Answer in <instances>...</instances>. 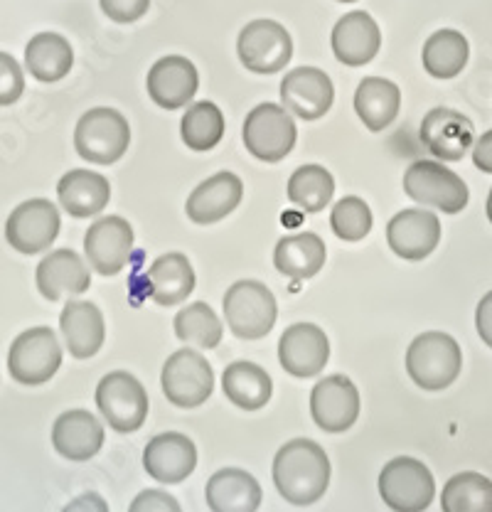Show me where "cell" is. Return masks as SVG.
<instances>
[{
    "label": "cell",
    "mask_w": 492,
    "mask_h": 512,
    "mask_svg": "<svg viewBox=\"0 0 492 512\" xmlns=\"http://www.w3.org/2000/svg\"><path fill=\"white\" fill-rule=\"evenodd\" d=\"M274 483L291 505H313L330 485L328 453L310 439L288 441L274 458Z\"/></svg>",
    "instance_id": "1"
},
{
    "label": "cell",
    "mask_w": 492,
    "mask_h": 512,
    "mask_svg": "<svg viewBox=\"0 0 492 512\" xmlns=\"http://www.w3.org/2000/svg\"><path fill=\"white\" fill-rule=\"evenodd\" d=\"M463 367L461 345L448 333L416 335L406 352V372L426 392H441L458 380Z\"/></svg>",
    "instance_id": "2"
},
{
    "label": "cell",
    "mask_w": 492,
    "mask_h": 512,
    "mask_svg": "<svg viewBox=\"0 0 492 512\" xmlns=\"http://www.w3.org/2000/svg\"><path fill=\"white\" fill-rule=\"evenodd\" d=\"M131 146V126L121 111L109 106L89 109L74 128V148L79 158L96 165H111L126 156Z\"/></svg>",
    "instance_id": "3"
},
{
    "label": "cell",
    "mask_w": 492,
    "mask_h": 512,
    "mask_svg": "<svg viewBox=\"0 0 492 512\" xmlns=\"http://www.w3.org/2000/svg\"><path fill=\"white\" fill-rule=\"evenodd\" d=\"M224 316L237 338L259 340L276 325V298L261 281H237L224 296Z\"/></svg>",
    "instance_id": "4"
},
{
    "label": "cell",
    "mask_w": 492,
    "mask_h": 512,
    "mask_svg": "<svg viewBox=\"0 0 492 512\" xmlns=\"http://www.w3.org/2000/svg\"><path fill=\"white\" fill-rule=\"evenodd\" d=\"M404 190L419 205L436 207L446 215H458L470 200L468 185L436 160H416L404 173Z\"/></svg>",
    "instance_id": "5"
},
{
    "label": "cell",
    "mask_w": 492,
    "mask_h": 512,
    "mask_svg": "<svg viewBox=\"0 0 492 512\" xmlns=\"http://www.w3.org/2000/svg\"><path fill=\"white\" fill-rule=\"evenodd\" d=\"M242 136L251 156L264 163H278L293 151L298 131L286 106L259 104L246 116Z\"/></svg>",
    "instance_id": "6"
},
{
    "label": "cell",
    "mask_w": 492,
    "mask_h": 512,
    "mask_svg": "<svg viewBox=\"0 0 492 512\" xmlns=\"http://www.w3.org/2000/svg\"><path fill=\"white\" fill-rule=\"evenodd\" d=\"M62 365V348L57 335L50 328H30L13 340L8 352L10 377L20 384L50 382Z\"/></svg>",
    "instance_id": "7"
},
{
    "label": "cell",
    "mask_w": 492,
    "mask_h": 512,
    "mask_svg": "<svg viewBox=\"0 0 492 512\" xmlns=\"http://www.w3.org/2000/svg\"><path fill=\"white\" fill-rule=\"evenodd\" d=\"M160 384H163L168 402H173L175 407L195 409L212 397L215 375H212V365L205 355L183 348L168 357Z\"/></svg>",
    "instance_id": "8"
},
{
    "label": "cell",
    "mask_w": 492,
    "mask_h": 512,
    "mask_svg": "<svg viewBox=\"0 0 492 512\" xmlns=\"http://www.w3.org/2000/svg\"><path fill=\"white\" fill-rule=\"evenodd\" d=\"M436 483L421 461L401 456L389 461L379 473V495L384 505L397 512H419L431 505Z\"/></svg>",
    "instance_id": "9"
},
{
    "label": "cell",
    "mask_w": 492,
    "mask_h": 512,
    "mask_svg": "<svg viewBox=\"0 0 492 512\" xmlns=\"http://www.w3.org/2000/svg\"><path fill=\"white\" fill-rule=\"evenodd\" d=\"M96 404L109 426L119 434H133L146 424V387L128 372H111L96 387Z\"/></svg>",
    "instance_id": "10"
},
{
    "label": "cell",
    "mask_w": 492,
    "mask_h": 512,
    "mask_svg": "<svg viewBox=\"0 0 492 512\" xmlns=\"http://www.w3.org/2000/svg\"><path fill=\"white\" fill-rule=\"evenodd\" d=\"M239 60L254 74H276L291 62L293 40L288 30L276 20H251L239 32Z\"/></svg>",
    "instance_id": "11"
},
{
    "label": "cell",
    "mask_w": 492,
    "mask_h": 512,
    "mask_svg": "<svg viewBox=\"0 0 492 512\" xmlns=\"http://www.w3.org/2000/svg\"><path fill=\"white\" fill-rule=\"evenodd\" d=\"M60 234V212L50 200H28L10 212L5 239L20 254H42Z\"/></svg>",
    "instance_id": "12"
},
{
    "label": "cell",
    "mask_w": 492,
    "mask_h": 512,
    "mask_svg": "<svg viewBox=\"0 0 492 512\" xmlns=\"http://www.w3.org/2000/svg\"><path fill=\"white\" fill-rule=\"evenodd\" d=\"M310 414L325 434H342L360 416V394L345 375L325 377L310 392Z\"/></svg>",
    "instance_id": "13"
},
{
    "label": "cell",
    "mask_w": 492,
    "mask_h": 512,
    "mask_svg": "<svg viewBox=\"0 0 492 512\" xmlns=\"http://www.w3.org/2000/svg\"><path fill=\"white\" fill-rule=\"evenodd\" d=\"M281 101L298 119L318 121L333 106L335 87L323 69L298 67L283 77Z\"/></svg>",
    "instance_id": "14"
},
{
    "label": "cell",
    "mask_w": 492,
    "mask_h": 512,
    "mask_svg": "<svg viewBox=\"0 0 492 512\" xmlns=\"http://www.w3.org/2000/svg\"><path fill=\"white\" fill-rule=\"evenodd\" d=\"M278 360L288 375L301 380L320 375L330 360L328 335L313 323L291 325L278 340Z\"/></svg>",
    "instance_id": "15"
},
{
    "label": "cell",
    "mask_w": 492,
    "mask_h": 512,
    "mask_svg": "<svg viewBox=\"0 0 492 512\" xmlns=\"http://www.w3.org/2000/svg\"><path fill=\"white\" fill-rule=\"evenodd\" d=\"M133 252V227L123 217H101L84 234V254L96 274L116 276Z\"/></svg>",
    "instance_id": "16"
},
{
    "label": "cell",
    "mask_w": 492,
    "mask_h": 512,
    "mask_svg": "<svg viewBox=\"0 0 492 512\" xmlns=\"http://www.w3.org/2000/svg\"><path fill=\"white\" fill-rule=\"evenodd\" d=\"M419 136L433 158L443 160V163H456L468 156V151L473 148L475 128L461 111L438 106L424 116Z\"/></svg>",
    "instance_id": "17"
},
{
    "label": "cell",
    "mask_w": 492,
    "mask_h": 512,
    "mask_svg": "<svg viewBox=\"0 0 492 512\" xmlns=\"http://www.w3.org/2000/svg\"><path fill=\"white\" fill-rule=\"evenodd\" d=\"M148 96L160 106V109H183L195 99L197 87H200V77L197 69L187 57L168 55L160 57L153 64L146 79Z\"/></svg>",
    "instance_id": "18"
},
{
    "label": "cell",
    "mask_w": 492,
    "mask_h": 512,
    "mask_svg": "<svg viewBox=\"0 0 492 512\" xmlns=\"http://www.w3.org/2000/svg\"><path fill=\"white\" fill-rule=\"evenodd\" d=\"M387 242L401 259H426L441 242V220L426 210H401L387 224Z\"/></svg>",
    "instance_id": "19"
},
{
    "label": "cell",
    "mask_w": 492,
    "mask_h": 512,
    "mask_svg": "<svg viewBox=\"0 0 492 512\" xmlns=\"http://www.w3.org/2000/svg\"><path fill=\"white\" fill-rule=\"evenodd\" d=\"M333 52L347 67H365L377 57L382 47V32L365 10L342 15L333 28Z\"/></svg>",
    "instance_id": "20"
},
{
    "label": "cell",
    "mask_w": 492,
    "mask_h": 512,
    "mask_svg": "<svg viewBox=\"0 0 492 512\" xmlns=\"http://www.w3.org/2000/svg\"><path fill=\"white\" fill-rule=\"evenodd\" d=\"M143 466L158 483H180L195 471L197 448L185 434H158L143 451Z\"/></svg>",
    "instance_id": "21"
},
{
    "label": "cell",
    "mask_w": 492,
    "mask_h": 512,
    "mask_svg": "<svg viewBox=\"0 0 492 512\" xmlns=\"http://www.w3.org/2000/svg\"><path fill=\"white\" fill-rule=\"evenodd\" d=\"M37 288L47 301H60L62 296H82L92 286V274L79 254L72 249H57L40 261L35 271Z\"/></svg>",
    "instance_id": "22"
},
{
    "label": "cell",
    "mask_w": 492,
    "mask_h": 512,
    "mask_svg": "<svg viewBox=\"0 0 492 512\" xmlns=\"http://www.w3.org/2000/svg\"><path fill=\"white\" fill-rule=\"evenodd\" d=\"M242 195V180L234 173L222 170V173L212 175V178H207L205 183L192 190V195L187 197L185 212L195 224H215L224 220L229 212L237 210Z\"/></svg>",
    "instance_id": "23"
},
{
    "label": "cell",
    "mask_w": 492,
    "mask_h": 512,
    "mask_svg": "<svg viewBox=\"0 0 492 512\" xmlns=\"http://www.w3.org/2000/svg\"><path fill=\"white\" fill-rule=\"evenodd\" d=\"M52 444L69 461H89L104 446V426L94 414L72 409L57 416L52 426Z\"/></svg>",
    "instance_id": "24"
},
{
    "label": "cell",
    "mask_w": 492,
    "mask_h": 512,
    "mask_svg": "<svg viewBox=\"0 0 492 512\" xmlns=\"http://www.w3.org/2000/svg\"><path fill=\"white\" fill-rule=\"evenodd\" d=\"M60 328L69 355L89 360L101 350L106 338V323L99 308L89 301H69L62 308Z\"/></svg>",
    "instance_id": "25"
},
{
    "label": "cell",
    "mask_w": 492,
    "mask_h": 512,
    "mask_svg": "<svg viewBox=\"0 0 492 512\" xmlns=\"http://www.w3.org/2000/svg\"><path fill=\"white\" fill-rule=\"evenodd\" d=\"M57 197L69 217L84 220V217H96L99 212H104L111 200V185L104 175L77 168L62 175V180L57 183Z\"/></svg>",
    "instance_id": "26"
},
{
    "label": "cell",
    "mask_w": 492,
    "mask_h": 512,
    "mask_svg": "<svg viewBox=\"0 0 492 512\" xmlns=\"http://www.w3.org/2000/svg\"><path fill=\"white\" fill-rule=\"evenodd\" d=\"M205 498L212 512H254L261 505V485L242 468H222L207 480Z\"/></svg>",
    "instance_id": "27"
},
{
    "label": "cell",
    "mask_w": 492,
    "mask_h": 512,
    "mask_svg": "<svg viewBox=\"0 0 492 512\" xmlns=\"http://www.w3.org/2000/svg\"><path fill=\"white\" fill-rule=\"evenodd\" d=\"M328 249L325 242L313 232H298L291 237H283L276 244L274 264L283 276L296 281H308L318 276V271L325 266Z\"/></svg>",
    "instance_id": "28"
},
{
    "label": "cell",
    "mask_w": 492,
    "mask_h": 512,
    "mask_svg": "<svg viewBox=\"0 0 492 512\" xmlns=\"http://www.w3.org/2000/svg\"><path fill=\"white\" fill-rule=\"evenodd\" d=\"M74 64V50L60 32H40L25 47V69L37 82H60Z\"/></svg>",
    "instance_id": "29"
},
{
    "label": "cell",
    "mask_w": 492,
    "mask_h": 512,
    "mask_svg": "<svg viewBox=\"0 0 492 512\" xmlns=\"http://www.w3.org/2000/svg\"><path fill=\"white\" fill-rule=\"evenodd\" d=\"M224 394L232 404H237L244 412H256V409L266 407L274 394V382H271L269 372L264 367L254 365V362H232L222 375Z\"/></svg>",
    "instance_id": "30"
},
{
    "label": "cell",
    "mask_w": 492,
    "mask_h": 512,
    "mask_svg": "<svg viewBox=\"0 0 492 512\" xmlns=\"http://www.w3.org/2000/svg\"><path fill=\"white\" fill-rule=\"evenodd\" d=\"M401 109V92L382 77L362 79L355 92V111L369 131H384L394 124Z\"/></svg>",
    "instance_id": "31"
},
{
    "label": "cell",
    "mask_w": 492,
    "mask_h": 512,
    "mask_svg": "<svg viewBox=\"0 0 492 512\" xmlns=\"http://www.w3.org/2000/svg\"><path fill=\"white\" fill-rule=\"evenodd\" d=\"M148 281H151L155 303H160V306H178L195 288V271H192L187 256L170 252L153 261L151 271H148Z\"/></svg>",
    "instance_id": "32"
},
{
    "label": "cell",
    "mask_w": 492,
    "mask_h": 512,
    "mask_svg": "<svg viewBox=\"0 0 492 512\" xmlns=\"http://www.w3.org/2000/svg\"><path fill=\"white\" fill-rule=\"evenodd\" d=\"M468 40L458 30H438L426 40L421 60L433 79H453L468 64Z\"/></svg>",
    "instance_id": "33"
},
{
    "label": "cell",
    "mask_w": 492,
    "mask_h": 512,
    "mask_svg": "<svg viewBox=\"0 0 492 512\" xmlns=\"http://www.w3.org/2000/svg\"><path fill=\"white\" fill-rule=\"evenodd\" d=\"M224 114L212 101H197L185 111L180 121V136L192 151H212L224 138Z\"/></svg>",
    "instance_id": "34"
},
{
    "label": "cell",
    "mask_w": 492,
    "mask_h": 512,
    "mask_svg": "<svg viewBox=\"0 0 492 512\" xmlns=\"http://www.w3.org/2000/svg\"><path fill=\"white\" fill-rule=\"evenodd\" d=\"M441 508L446 512H492V483L480 473H458L443 485Z\"/></svg>",
    "instance_id": "35"
},
{
    "label": "cell",
    "mask_w": 492,
    "mask_h": 512,
    "mask_svg": "<svg viewBox=\"0 0 492 512\" xmlns=\"http://www.w3.org/2000/svg\"><path fill=\"white\" fill-rule=\"evenodd\" d=\"M333 192L335 180L323 165H303L288 180V200L303 212L325 210V205L333 200Z\"/></svg>",
    "instance_id": "36"
},
{
    "label": "cell",
    "mask_w": 492,
    "mask_h": 512,
    "mask_svg": "<svg viewBox=\"0 0 492 512\" xmlns=\"http://www.w3.org/2000/svg\"><path fill=\"white\" fill-rule=\"evenodd\" d=\"M222 320L215 316L207 303L197 301L183 308V311L175 316V335H178L183 343L195 345V348L212 350L222 343Z\"/></svg>",
    "instance_id": "37"
},
{
    "label": "cell",
    "mask_w": 492,
    "mask_h": 512,
    "mask_svg": "<svg viewBox=\"0 0 492 512\" xmlns=\"http://www.w3.org/2000/svg\"><path fill=\"white\" fill-rule=\"evenodd\" d=\"M333 232L345 242H360L372 232V210L362 197H342L330 215Z\"/></svg>",
    "instance_id": "38"
},
{
    "label": "cell",
    "mask_w": 492,
    "mask_h": 512,
    "mask_svg": "<svg viewBox=\"0 0 492 512\" xmlns=\"http://www.w3.org/2000/svg\"><path fill=\"white\" fill-rule=\"evenodd\" d=\"M25 92L23 67L15 62L13 55L0 52V106H10Z\"/></svg>",
    "instance_id": "39"
},
{
    "label": "cell",
    "mask_w": 492,
    "mask_h": 512,
    "mask_svg": "<svg viewBox=\"0 0 492 512\" xmlns=\"http://www.w3.org/2000/svg\"><path fill=\"white\" fill-rule=\"evenodd\" d=\"M99 3L106 18L121 25L136 23L151 8V0H99Z\"/></svg>",
    "instance_id": "40"
},
{
    "label": "cell",
    "mask_w": 492,
    "mask_h": 512,
    "mask_svg": "<svg viewBox=\"0 0 492 512\" xmlns=\"http://www.w3.org/2000/svg\"><path fill=\"white\" fill-rule=\"evenodd\" d=\"M133 512H178L180 503L175 498H170L168 493H160V490H146V493L138 495L131 503Z\"/></svg>",
    "instance_id": "41"
},
{
    "label": "cell",
    "mask_w": 492,
    "mask_h": 512,
    "mask_svg": "<svg viewBox=\"0 0 492 512\" xmlns=\"http://www.w3.org/2000/svg\"><path fill=\"white\" fill-rule=\"evenodd\" d=\"M475 328H478V335L483 338V343L492 348V291L488 296H483V301L478 303V311H475Z\"/></svg>",
    "instance_id": "42"
},
{
    "label": "cell",
    "mask_w": 492,
    "mask_h": 512,
    "mask_svg": "<svg viewBox=\"0 0 492 512\" xmlns=\"http://www.w3.org/2000/svg\"><path fill=\"white\" fill-rule=\"evenodd\" d=\"M473 163H475V168H480L483 173L492 175V131L483 133V136L475 141Z\"/></svg>",
    "instance_id": "43"
},
{
    "label": "cell",
    "mask_w": 492,
    "mask_h": 512,
    "mask_svg": "<svg viewBox=\"0 0 492 512\" xmlns=\"http://www.w3.org/2000/svg\"><path fill=\"white\" fill-rule=\"evenodd\" d=\"M488 220L492 222V190H490V195H488Z\"/></svg>",
    "instance_id": "44"
},
{
    "label": "cell",
    "mask_w": 492,
    "mask_h": 512,
    "mask_svg": "<svg viewBox=\"0 0 492 512\" xmlns=\"http://www.w3.org/2000/svg\"><path fill=\"white\" fill-rule=\"evenodd\" d=\"M340 3H355V0H340Z\"/></svg>",
    "instance_id": "45"
}]
</instances>
